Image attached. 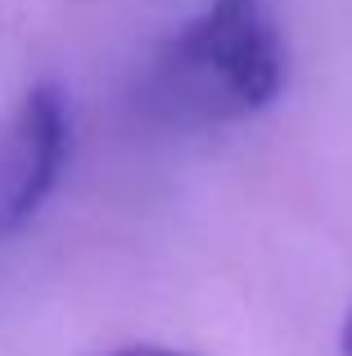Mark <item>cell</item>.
Segmentation results:
<instances>
[{"label": "cell", "mask_w": 352, "mask_h": 356, "mask_svg": "<svg viewBox=\"0 0 352 356\" xmlns=\"http://www.w3.org/2000/svg\"><path fill=\"white\" fill-rule=\"evenodd\" d=\"M289 77V50L262 0H212L163 45L154 90L181 118L235 122L271 108Z\"/></svg>", "instance_id": "obj_1"}, {"label": "cell", "mask_w": 352, "mask_h": 356, "mask_svg": "<svg viewBox=\"0 0 352 356\" xmlns=\"http://www.w3.org/2000/svg\"><path fill=\"white\" fill-rule=\"evenodd\" d=\"M72 154L68 95L54 81H41L23 95L5 140H0V235L18 230L59 185Z\"/></svg>", "instance_id": "obj_2"}, {"label": "cell", "mask_w": 352, "mask_h": 356, "mask_svg": "<svg viewBox=\"0 0 352 356\" xmlns=\"http://www.w3.org/2000/svg\"><path fill=\"white\" fill-rule=\"evenodd\" d=\"M113 356H194V352H176V348H154V343H141V348H122Z\"/></svg>", "instance_id": "obj_3"}, {"label": "cell", "mask_w": 352, "mask_h": 356, "mask_svg": "<svg viewBox=\"0 0 352 356\" xmlns=\"http://www.w3.org/2000/svg\"><path fill=\"white\" fill-rule=\"evenodd\" d=\"M339 352L352 356V307L344 312V325H339Z\"/></svg>", "instance_id": "obj_4"}]
</instances>
